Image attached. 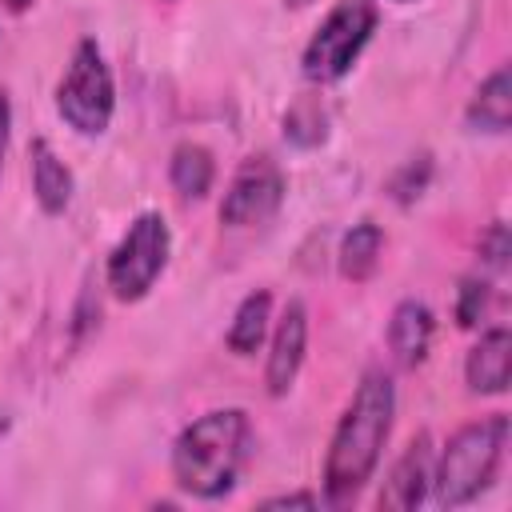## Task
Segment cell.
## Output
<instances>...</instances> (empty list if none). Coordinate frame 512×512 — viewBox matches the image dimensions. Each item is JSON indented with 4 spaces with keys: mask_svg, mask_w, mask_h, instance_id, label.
<instances>
[{
    "mask_svg": "<svg viewBox=\"0 0 512 512\" xmlns=\"http://www.w3.org/2000/svg\"><path fill=\"white\" fill-rule=\"evenodd\" d=\"M268 324H272V292L268 288H252L236 312H232V324L224 332V344L232 356H256L264 336H268Z\"/></svg>",
    "mask_w": 512,
    "mask_h": 512,
    "instance_id": "5bb4252c",
    "label": "cell"
},
{
    "mask_svg": "<svg viewBox=\"0 0 512 512\" xmlns=\"http://www.w3.org/2000/svg\"><path fill=\"white\" fill-rule=\"evenodd\" d=\"M380 252H384V228L376 220H360V224H352L344 232V240L336 248V268H340L344 280L364 284L376 272Z\"/></svg>",
    "mask_w": 512,
    "mask_h": 512,
    "instance_id": "2e32d148",
    "label": "cell"
},
{
    "mask_svg": "<svg viewBox=\"0 0 512 512\" xmlns=\"http://www.w3.org/2000/svg\"><path fill=\"white\" fill-rule=\"evenodd\" d=\"M428 180H432V156H428V152H416V156H408V160L392 172L388 196H392L396 204H412L416 196H424Z\"/></svg>",
    "mask_w": 512,
    "mask_h": 512,
    "instance_id": "ac0fdd59",
    "label": "cell"
},
{
    "mask_svg": "<svg viewBox=\"0 0 512 512\" xmlns=\"http://www.w3.org/2000/svg\"><path fill=\"white\" fill-rule=\"evenodd\" d=\"M396 416V384L384 368H368L344 404L324 452V500L348 504L372 480Z\"/></svg>",
    "mask_w": 512,
    "mask_h": 512,
    "instance_id": "6da1fadb",
    "label": "cell"
},
{
    "mask_svg": "<svg viewBox=\"0 0 512 512\" xmlns=\"http://www.w3.org/2000/svg\"><path fill=\"white\" fill-rule=\"evenodd\" d=\"M508 372H512V332L504 324H492L464 356V384L476 396H500L508 388Z\"/></svg>",
    "mask_w": 512,
    "mask_h": 512,
    "instance_id": "30bf717a",
    "label": "cell"
},
{
    "mask_svg": "<svg viewBox=\"0 0 512 512\" xmlns=\"http://www.w3.org/2000/svg\"><path fill=\"white\" fill-rule=\"evenodd\" d=\"M396 4H408V0H396Z\"/></svg>",
    "mask_w": 512,
    "mask_h": 512,
    "instance_id": "d4e9b609",
    "label": "cell"
},
{
    "mask_svg": "<svg viewBox=\"0 0 512 512\" xmlns=\"http://www.w3.org/2000/svg\"><path fill=\"white\" fill-rule=\"evenodd\" d=\"M488 304H492V284L484 276H464L456 288V324L476 328L488 316Z\"/></svg>",
    "mask_w": 512,
    "mask_h": 512,
    "instance_id": "d6986e66",
    "label": "cell"
},
{
    "mask_svg": "<svg viewBox=\"0 0 512 512\" xmlns=\"http://www.w3.org/2000/svg\"><path fill=\"white\" fill-rule=\"evenodd\" d=\"M376 24H380L376 0H336L300 52L304 80H312V84L344 80L352 72V64L360 60V52L368 48Z\"/></svg>",
    "mask_w": 512,
    "mask_h": 512,
    "instance_id": "277c9868",
    "label": "cell"
},
{
    "mask_svg": "<svg viewBox=\"0 0 512 512\" xmlns=\"http://www.w3.org/2000/svg\"><path fill=\"white\" fill-rule=\"evenodd\" d=\"M56 112L80 136H100L112 124L116 80H112V68L92 36L76 40V48L68 56V68L56 84Z\"/></svg>",
    "mask_w": 512,
    "mask_h": 512,
    "instance_id": "5b68a950",
    "label": "cell"
},
{
    "mask_svg": "<svg viewBox=\"0 0 512 512\" xmlns=\"http://www.w3.org/2000/svg\"><path fill=\"white\" fill-rule=\"evenodd\" d=\"M284 192H288V180L280 172V164L268 156V152H256V156H244L240 168L232 172L228 188H224V200H220V224L224 228H260L268 224L280 204H284Z\"/></svg>",
    "mask_w": 512,
    "mask_h": 512,
    "instance_id": "52a82bcc",
    "label": "cell"
},
{
    "mask_svg": "<svg viewBox=\"0 0 512 512\" xmlns=\"http://www.w3.org/2000/svg\"><path fill=\"white\" fill-rule=\"evenodd\" d=\"M284 4H292V8H304V4H312V0H284Z\"/></svg>",
    "mask_w": 512,
    "mask_h": 512,
    "instance_id": "cb8c5ba5",
    "label": "cell"
},
{
    "mask_svg": "<svg viewBox=\"0 0 512 512\" xmlns=\"http://www.w3.org/2000/svg\"><path fill=\"white\" fill-rule=\"evenodd\" d=\"M432 436L428 432H416L408 440V448L400 452V460L392 464V472L384 476V488H380V508H392V512H412L424 504L428 488H432Z\"/></svg>",
    "mask_w": 512,
    "mask_h": 512,
    "instance_id": "9c48e42d",
    "label": "cell"
},
{
    "mask_svg": "<svg viewBox=\"0 0 512 512\" xmlns=\"http://www.w3.org/2000/svg\"><path fill=\"white\" fill-rule=\"evenodd\" d=\"M508 448V416L492 412L472 424H460L440 456L432 460V496L440 508L472 504L480 492L492 488Z\"/></svg>",
    "mask_w": 512,
    "mask_h": 512,
    "instance_id": "3957f363",
    "label": "cell"
},
{
    "mask_svg": "<svg viewBox=\"0 0 512 512\" xmlns=\"http://www.w3.org/2000/svg\"><path fill=\"white\" fill-rule=\"evenodd\" d=\"M168 256H172V228L160 212H140L124 236L112 244L108 260H104V284L116 300L124 304H136L144 300L156 280L164 276L168 268Z\"/></svg>",
    "mask_w": 512,
    "mask_h": 512,
    "instance_id": "8992f818",
    "label": "cell"
},
{
    "mask_svg": "<svg viewBox=\"0 0 512 512\" xmlns=\"http://www.w3.org/2000/svg\"><path fill=\"white\" fill-rule=\"evenodd\" d=\"M436 336V316L424 300H400L388 316V352L396 356L400 368L424 364L428 348Z\"/></svg>",
    "mask_w": 512,
    "mask_h": 512,
    "instance_id": "8fae6325",
    "label": "cell"
},
{
    "mask_svg": "<svg viewBox=\"0 0 512 512\" xmlns=\"http://www.w3.org/2000/svg\"><path fill=\"white\" fill-rule=\"evenodd\" d=\"M256 448V432L244 408H212L180 428L172 440V480L196 500L228 496Z\"/></svg>",
    "mask_w": 512,
    "mask_h": 512,
    "instance_id": "7a4b0ae2",
    "label": "cell"
},
{
    "mask_svg": "<svg viewBox=\"0 0 512 512\" xmlns=\"http://www.w3.org/2000/svg\"><path fill=\"white\" fill-rule=\"evenodd\" d=\"M304 352H308V308L304 300H288L272 340H268V360H264V388L268 396H288L300 368H304Z\"/></svg>",
    "mask_w": 512,
    "mask_h": 512,
    "instance_id": "ba28073f",
    "label": "cell"
},
{
    "mask_svg": "<svg viewBox=\"0 0 512 512\" xmlns=\"http://www.w3.org/2000/svg\"><path fill=\"white\" fill-rule=\"evenodd\" d=\"M8 136H12V104H8V92L0 88V168L8 156Z\"/></svg>",
    "mask_w": 512,
    "mask_h": 512,
    "instance_id": "7402d4cb",
    "label": "cell"
},
{
    "mask_svg": "<svg viewBox=\"0 0 512 512\" xmlns=\"http://www.w3.org/2000/svg\"><path fill=\"white\" fill-rule=\"evenodd\" d=\"M28 156H32V196H36L40 212H44V216H60V212L72 204V192H76L72 168L52 152V144H48L44 136L32 140Z\"/></svg>",
    "mask_w": 512,
    "mask_h": 512,
    "instance_id": "7c38bea8",
    "label": "cell"
},
{
    "mask_svg": "<svg viewBox=\"0 0 512 512\" xmlns=\"http://www.w3.org/2000/svg\"><path fill=\"white\" fill-rule=\"evenodd\" d=\"M464 124L472 132H488V136H504L512 124V72L508 64H500L496 72H488L480 80V88L472 92L468 108H464Z\"/></svg>",
    "mask_w": 512,
    "mask_h": 512,
    "instance_id": "4fadbf2b",
    "label": "cell"
},
{
    "mask_svg": "<svg viewBox=\"0 0 512 512\" xmlns=\"http://www.w3.org/2000/svg\"><path fill=\"white\" fill-rule=\"evenodd\" d=\"M284 140L296 148H316L328 140V112L320 96H296L284 112Z\"/></svg>",
    "mask_w": 512,
    "mask_h": 512,
    "instance_id": "e0dca14e",
    "label": "cell"
},
{
    "mask_svg": "<svg viewBox=\"0 0 512 512\" xmlns=\"http://www.w3.org/2000/svg\"><path fill=\"white\" fill-rule=\"evenodd\" d=\"M168 180L184 200H204L216 184V160L204 144L196 140H180L168 156Z\"/></svg>",
    "mask_w": 512,
    "mask_h": 512,
    "instance_id": "9a60e30c",
    "label": "cell"
},
{
    "mask_svg": "<svg viewBox=\"0 0 512 512\" xmlns=\"http://www.w3.org/2000/svg\"><path fill=\"white\" fill-rule=\"evenodd\" d=\"M508 252H512L508 228H504V220H492L488 232L480 236V260H484L492 272H504V268H508Z\"/></svg>",
    "mask_w": 512,
    "mask_h": 512,
    "instance_id": "ffe728a7",
    "label": "cell"
},
{
    "mask_svg": "<svg viewBox=\"0 0 512 512\" xmlns=\"http://www.w3.org/2000/svg\"><path fill=\"white\" fill-rule=\"evenodd\" d=\"M0 4H4L8 12H28V8L36 4V0H0Z\"/></svg>",
    "mask_w": 512,
    "mask_h": 512,
    "instance_id": "603a6c76",
    "label": "cell"
},
{
    "mask_svg": "<svg viewBox=\"0 0 512 512\" xmlns=\"http://www.w3.org/2000/svg\"><path fill=\"white\" fill-rule=\"evenodd\" d=\"M320 496L316 492H284V496H268L264 508H316Z\"/></svg>",
    "mask_w": 512,
    "mask_h": 512,
    "instance_id": "44dd1931",
    "label": "cell"
}]
</instances>
